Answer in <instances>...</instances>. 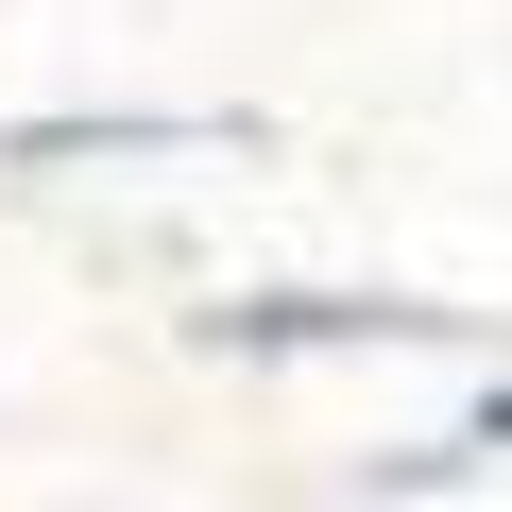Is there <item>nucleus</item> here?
<instances>
[{"label": "nucleus", "instance_id": "nucleus-2", "mask_svg": "<svg viewBox=\"0 0 512 512\" xmlns=\"http://www.w3.org/2000/svg\"><path fill=\"white\" fill-rule=\"evenodd\" d=\"M256 120L239 103H137V120H18L0 171H52V154H239Z\"/></svg>", "mask_w": 512, "mask_h": 512}, {"label": "nucleus", "instance_id": "nucleus-1", "mask_svg": "<svg viewBox=\"0 0 512 512\" xmlns=\"http://www.w3.org/2000/svg\"><path fill=\"white\" fill-rule=\"evenodd\" d=\"M188 342L205 359H478L495 325L410 291H239V308H188Z\"/></svg>", "mask_w": 512, "mask_h": 512}]
</instances>
